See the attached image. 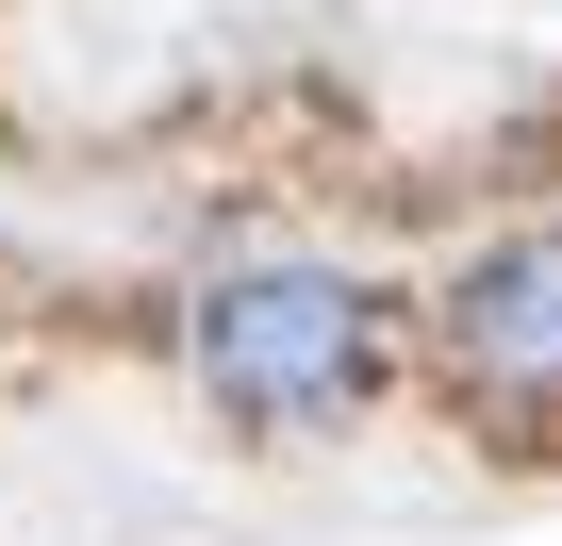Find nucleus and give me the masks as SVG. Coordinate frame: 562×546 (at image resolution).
<instances>
[{"label":"nucleus","mask_w":562,"mask_h":546,"mask_svg":"<svg viewBox=\"0 0 562 546\" xmlns=\"http://www.w3.org/2000/svg\"><path fill=\"white\" fill-rule=\"evenodd\" d=\"M381 365V315L364 282H331V265H232V282L199 299V381L265 431H299V414H348Z\"/></svg>","instance_id":"obj_1"},{"label":"nucleus","mask_w":562,"mask_h":546,"mask_svg":"<svg viewBox=\"0 0 562 546\" xmlns=\"http://www.w3.org/2000/svg\"><path fill=\"white\" fill-rule=\"evenodd\" d=\"M447 365H463L480 398H562V232H513V248L463 265Z\"/></svg>","instance_id":"obj_2"}]
</instances>
